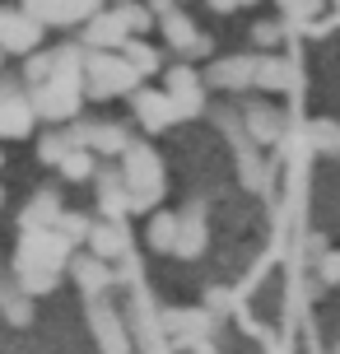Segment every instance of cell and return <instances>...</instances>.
<instances>
[{"mask_svg": "<svg viewBox=\"0 0 340 354\" xmlns=\"http://www.w3.org/2000/svg\"><path fill=\"white\" fill-rule=\"evenodd\" d=\"M66 261H70V243L56 229H33L19 238L15 275H61Z\"/></svg>", "mask_w": 340, "mask_h": 354, "instance_id": "obj_1", "label": "cell"}, {"mask_svg": "<svg viewBox=\"0 0 340 354\" xmlns=\"http://www.w3.org/2000/svg\"><path fill=\"white\" fill-rule=\"evenodd\" d=\"M140 84V71L126 61V56L112 52H89L84 56V88L93 98H112V93H135Z\"/></svg>", "mask_w": 340, "mask_h": 354, "instance_id": "obj_2", "label": "cell"}, {"mask_svg": "<svg viewBox=\"0 0 340 354\" xmlns=\"http://www.w3.org/2000/svg\"><path fill=\"white\" fill-rule=\"evenodd\" d=\"M122 177H126V187H131V205H135V210L154 205L163 196V163H159V154L144 149V145H131V149H126Z\"/></svg>", "mask_w": 340, "mask_h": 354, "instance_id": "obj_3", "label": "cell"}, {"mask_svg": "<svg viewBox=\"0 0 340 354\" xmlns=\"http://www.w3.org/2000/svg\"><path fill=\"white\" fill-rule=\"evenodd\" d=\"M42 42V24L23 10H0V52H33Z\"/></svg>", "mask_w": 340, "mask_h": 354, "instance_id": "obj_4", "label": "cell"}, {"mask_svg": "<svg viewBox=\"0 0 340 354\" xmlns=\"http://www.w3.org/2000/svg\"><path fill=\"white\" fill-rule=\"evenodd\" d=\"M84 42H89L93 52H117V47H131V28L122 24V15L117 10H108V15H98L84 24Z\"/></svg>", "mask_w": 340, "mask_h": 354, "instance_id": "obj_5", "label": "cell"}, {"mask_svg": "<svg viewBox=\"0 0 340 354\" xmlns=\"http://www.w3.org/2000/svg\"><path fill=\"white\" fill-rule=\"evenodd\" d=\"M33 117H37L33 98H23L15 88H0V136H28Z\"/></svg>", "mask_w": 340, "mask_h": 354, "instance_id": "obj_6", "label": "cell"}, {"mask_svg": "<svg viewBox=\"0 0 340 354\" xmlns=\"http://www.w3.org/2000/svg\"><path fill=\"white\" fill-rule=\"evenodd\" d=\"M173 103H178V112L182 117H196L200 112V103H205V88H200V75L196 71H168V88H163Z\"/></svg>", "mask_w": 340, "mask_h": 354, "instance_id": "obj_7", "label": "cell"}, {"mask_svg": "<svg viewBox=\"0 0 340 354\" xmlns=\"http://www.w3.org/2000/svg\"><path fill=\"white\" fill-rule=\"evenodd\" d=\"M131 103H135V117L144 122V131H163V126H173L182 117L178 103H173L168 93H149V88H144V93L131 98Z\"/></svg>", "mask_w": 340, "mask_h": 354, "instance_id": "obj_8", "label": "cell"}, {"mask_svg": "<svg viewBox=\"0 0 340 354\" xmlns=\"http://www.w3.org/2000/svg\"><path fill=\"white\" fill-rule=\"evenodd\" d=\"M210 84H224V88L256 84V56H229V61H215V66H210Z\"/></svg>", "mask_w": 340, "mask_h": 354, "instance_id": "obj_9", "label": "cell"}, {"mask_svg": "<svg viewBox=\"0 0 340 354\" xmlns=\"http://www.w3.org/2000/svg\"><path fill=\"white\" fill-rule=\"evenodd\" d=\"M98 205L108 210V219H122L126 210H135V205H131V187H126L122 173L98 177Z\"/></svg>", "mask_w": 340, "mask_h": 354, "instance_id": "obj_10", "label": "cell"}, {"mask_svg": "<svg viewBox=\"0 0 340 354\" xmlns=\"http://www.w3.org/2000/svg\"><path fill=\"white\" fill-rule=\"evenodd\" d=\"M19 224H23V233H33V229H56V224H61V201H56L52 192H42L37 201H28V205H23Z\"/></svg>", "mask_w": 340, "mask_h": 354, "instance_id": "obj_11", "label": "cell"}, {"mask_svg": "<svg viewBox=\"0 0 340 354\" xmlns=\"http://www.w3.org/2000/svg\"><path fill=\"white\" fill-rule=\"evenodd\" d=\"M89 248H93V257H98V261H112V257H122V252H126V233H122V224H117V219H108V224H93Z\"/></svg>", "mask_w": 340, "mask_h": 354, "instance_id": "obj_12", "label": "cell"}, {"mask_svg": "<svg viewBox=\"0 0 340 354\" xmlns=\"http://www.w3.org/2000/svg\"><path fill=\"white\" fill-rule=\"evenodd\" d=\"M163 37H168V42H173V47H182V52H187V47H196L200 37H196V24H191V19L182 15V10H163Z\"/></svg>", "mask_w": 340, "mask_h": 354, "instance_id": "obj_13", "label": "cell"}, {"mask_svg": "<svg viewBox=\"0 0 340 354\" xmlns=\"http://www.w3.org/2000/svg\"><path fill=\"white\" fill-rule=\"evenodd\" d=\"M247 131L256 136V145H270V140H280L285 122H280L270 107H247Z\"/></svg>", "mask_w": 340, "mask_h": 354, "instance_id": "obj_14", "label": "cell"}, {"mask_svg": "<svg viewBox=\"0 0 340 354\" xmlns=\"http://www.w3.org/2000/svg\"><path fill=\"white\" fill-rule=\"evenodd\" d=\"M84 149L122 154V149H126V131H122V126H84Z\"/></svg>", "mask_w": 340, "mask_h": 354, "instance_id": "obj_15", "label": "cell"}, {"mask_svg": "<svg viewBox=\"0 0 340 354\" xmlns=\"http://www.w3.org/2000/svg\"><path fill=\"white\" fill-rule=\"evenodd\" d=\"M0 308H5V317L10 322H28L33 317V299L23 294V284H0Z\"/></svg>", "mask_w": 340, "mask_h": 354, "instance_id": "obj_16", "label": "cell"}, {"mask_svg": "<svg viewBox=\"0 0 340 354\" xmlns=\"http://www.w3.org/2000/svg\"><path fill=\"white\" fill-rule=\"evenodd\" d=\"M178 238H182V214H154V224H149V243L154 248H173L178 252Z\"/></svg>", "mask_w": 340, "mask_h": 354, "instance_id": "obj_17", "label": "cell"}, {"mask_svg": "<svg viewBox=\"0 0 340 354\" xmlns=\"http://www.w3.org/2000/svg\"><path fill=\"white\" fill-rule=\"evenodd\" d=\"M70 270L79 275V284H84L89 294H98V289L108 284V261H98V257H75Z\"/></svg>", "mask_w": 340, "mask_h": 354, "instance_id": "obj_18", "label": "cell"}, {"mask_svg": "<svg viewBox=\"0 0 340 354\" xmlns=\"http://www.w3.org/2000/svg\"><path fill=\"white\" fill-rule=\"evenodd\" d=\"M200 248H205V219H200V210H191V214H187V219H182L178 257H196Z\"/></svg>", "mask_w": 340, "mask_h": 354, "instance_id": "obj_19", "label": "cell"}, {"mask_svg": "<svg viewBox=\"0 0 340 354\" xmlns=\"http://www.w3.org/2000/svg\"><path fill=\"white\" fill-rule=\"evenodd\" d=\"M163 326H168L178 340H196L200 331L210 326V317H205V313H168V317H163Z\"/></svg>", "mask_w": 340, "mask_h": 354, "instance_id": "obj_20", "label": "cell"}, {"mask_svg": "<svg viewBox=\"0 0 340 354\" xmlns=\"http://www.w3.org/2000/svg\"><path fill=\"white\" fill-rule=\"evenodd\" d=\"M294 75H289L285 61H275V56H266V61H256V84L261 88H285Z\"/></svg>", "mask_w": 340, "mask_h": 354, "instance_id": "obj_21", "label": "cell"}, {"mask_svg": "<svg viewBox=\"0 0 340 354\" xmlns=\"http://www.w3.org/2000/svg\"><path fill=\"white\" fill-rule=\"evenodd\" d=\"M93 326H98V340H103V350H112V354H122V350H126V345H122V331H117V317H112V313L93 308Z\"/></svg>", "mask_w": 340, "mask_h": 354, "instance_id": "obj_22", "label": "cell"}, {"mask_svg": "<svg viewBox=\"0 0 340 354\" xmlns=\"http://www.w3.org/2000/svg\"><path fill=\"white\" fill-rule=\"evenodd\" d=\"M103 15V0H61V19L66 24H89Z\"/></svg>", "mask_w": 340, "mask_h": 354, "instance_id": "obj_23", "label": "cell"}, {"mask_svg": "<svg viewBox=\"0 0 340 354\" xmlns=\"http://www.w3.org/2000/svg\"><path fill=\"white\" fill-rule=\"evenodd\" d=\"M19 10L28 19H37V24H66V19H61V0H23Z\"/></svg>", "mask_w": 340, "mask_h": 354, "instance_id": "obj_24", "label": "cell"}, {"mask_svg": "<svg viewBox=\"0 0 340 354\" xmlns=\"http://www.w3.org/2000/svg\"><path fill=\"white\" fill-rule=\"evenodd\" d=\"M126 61H131L140 75H154V71H159V52H154V47H144V42H131V47H126Z\"/></svg>", "mask_w": 340, "mask_h": 354, "instance_id": "obj_25", "label": "cell"}, {"mask_svg": "<svg viewBox=\"0 0 340 354\" xmlns=\"http://www.w3.org/2000/svg\"><path fill=\"white\" fill-rule=\"evenodd\" d=\"M56 233H61V238H66V243H84V238H89V224H84V214H61V224H56Z\"/></svg>", "mask_w": 340, "mask_h": 354, "instance_id": "obj_26", "label": "cell"}, {"mask_svg": "<svg viewBox=\"0 0 340 354\" xmlns=\"http://www.w3.org/2000/svg\"><path fill=\"white\" fill-rule=\"evenodd\" d=\"M61 173H66V177H89V173H93V159L84 154V149H75V154H66Z\"/></svg>", "mask_w": 340, "mask_h": 354, "instance_id": "obj_27", "label": "cell"}, {"mask_svg": "<svg viewBox=\"0 0 340 354\" xmlns=\"http://www.w3.org/2000/svg\"><path fill=\"white\" fill-rule=\"evenodd\" d=\"M117 15H122V24H126V28H131V33H135V28H149V15H144L140 5H122Z\"/></svg>", "mask_w": 340, "mask_h": 354, "instance_id": "obj_28", "label": "cell"}, {"mask_svg": "<svg viewBox=\"0 0 340 354\" xmlns=\"http://www.w3.org/2000/svg\"><path fill=\"white\" fill-rule=\"evenodd\" d=\"M252 42H261V47H275V42H280V24H256V28H252Z\"/></svg>", "mask_w": 340, "mask_h": 354, "instance_id": "obj_29", "label": "cell"}, {"mask_svg": "<svg viewBox=\"0 0 340 354\" xmlns=\"http://www.w3.org/2000/svg\"><path fill=\"white\" fill-rule=\"evenodd\" d=\"M280 5H285L289 15H312L317 10V0H280Z\"/></svg>", "mask_w": 340, "mask_h": 354, "instance_id": "obj_30", "label": "cell"}, {"mask_svg": "<svg viewBox=\"0 0 340 354\" xmlns=\"http://www.w3.org/2000/svg\"><path fill=\"white\" fill-rule=\"evenodd\" d=\"M322 275L331 284H340V257H326V261H322Z\"/></svg>", "mask_w": 340, "mask_h": 354, "instance_id": "obj_31", "label": "cell"}, {"mask_svg": "<svg viewBox=\"0 0 340 354\" xmlns=\"http://www.w3.org/2000/svg\"><path fill=\"white\" fill-rule=\"evenodd\" d=\"M233 5H243V0H210V10H219V15H229Z\"/></svg>", "mask_w": 340, "mask_h": 354, "instance_id": "obj_32", "label": "cell"}, {"mask_svg": "<svg viewBox=\"0 0 340 354\" xmlns=\"http://www.w3.org/2000/svg\"><path fill=\"white\" fill-rule=\"evenodd\" d=\"M154 5H163V10H168V0H154Z\"/></svg>", "mask_w": 340, "mask_h": 354, "instance_id": "obj_33", "label": "cell"}, {"mask_svg": "<svg viewBox=\"0 0 340 354\" xmlns=\"http://www.w3.org/2000/svg\"><path fill=\"white\" fill-rule=\"evenodd\" d=\"M0 201H5V192H0Z\"/></svg>", "mask_w": 340, "mask_h": 354, "instance_id": "obj_34", "label": "cell"}, {"mask_svg": "<svg viewBox=\"0 0 340 354\" xmlns=\"http://www.w3.org/2000/svg\"><path fill=\"white\" fill-rule=\"evenodd\" d=\"M0 61H5V52H0Z\"/></svg>", "mask_w": 340, "mask_h": 354, "instance_id": "obj_35", "label": "cell"}, {"mask_svg": "<svg viewBox=\"0 0 340 354\" xmlns=\"http://www.w3.org/2000/svg\"><path fill=\"white\" fill-rule=\"evenodd\" d=\"M336 354H340V345H336Z\"/></svg>", "mask_w": 340, "mask_h": 354, "instance_id": "obj_36", "label": "cell"}]
</instances>
